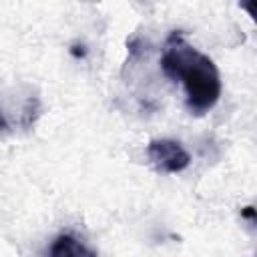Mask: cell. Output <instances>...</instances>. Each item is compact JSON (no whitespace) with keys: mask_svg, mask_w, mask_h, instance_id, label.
Wrapping results in <instances>:
<instances>
[{"mask_svg":"<svg viewBox=\"0 0 257 257\" xmlns=\"http://www.w3.org/2000/svg\"><path fill=\"white\" fill-rule=\"evenodd\" d=\"M48 253L52 255V257H68V255H84V257H92L94 255V251L92 249H88L84 243H80L74 235H70V233H62V235H58L56 239H54V243L50 245V249H48Z\"/></svg>","mask_w":257,"mask_h":257,"instance_id":"3","label":"cell"},{"mask_svg":"<svg viewBox=\"0 0 257 257\" xmlns=\"http://www.w3.org/2000/svg\"><path fill=\"white\" fill-rule=\"evenodd\" d=\"M161 68L171 80H179L187 92V108L193 114H205L221 96V76L215 62L193 48L179 30L167 38L161 56Z\"/></svg>","mask_w":257,"mask_h":257,"instance_id":"1","label":"cell"},{"mask_svg":"<svg viewBox=\"0 0 257 257\" xmlns=\"http://www.w3.org/2000/svg\"><path fill=\"white\" fill-rule=\"evenodd\" d=\"M147 157L159 173L175 175L191 165V155L173 139H155L147 145Z\"/></svg>","mask_w":257,"mask_h":257,"instance_id":"2","label":"cell"},{"mask_svg":"<svg viewBox=\"0 0 257 257\" xmlns=\"http://www.w3.org/2000/svg\"><path fill=\"white\" fill-rule=\"evenodd\" d=\"M241 217H245V219H249L251 223L255 221V209L253 207H245V209H241Z\"/></svg>","mask_w":257,"mask_h":257,"instance_id":"4","label":"cell"},{"mask_svg":"<svg viewBox=\"0 0 257 257\" xmlns=\"http://www.w3.org/2000/svg\"><path fill=\"white\" fill-rule=\"evenodd\" d=\"M70 52H72L74 56H84V46H78V44H74V46L70 48Z\"/></svg>","mask_w":257,"mask_h":257,"instance_id":"6","label":"cell"},{"mask_svg":"<svg viewBox=\"0 0 257 257\" xmlns=\"http://www.w3.org/2000/svg\"><path fill=\"white\" fill-rule=\"evenodd\" d=\"M6 126H8V124H6V120H4V116H2V112H0V133L6 131Z\"/></svg>","mask_w":257,"mask_h":257,"instance_id":"7","label":"cell"},{"mask_svg":"<svg viewBox=\"0 0 257 257\" xmlns=\"http://www.w3.org/2000/svg\"><path fill=\"white\" fill-rule=\"evenodd\" d=\"M253 4H255V0H241V6L249 12V16L251 18H255V10H253Z\"/></svg>","mask_w":257,"mask_h":257,"instance_id":"5","label":"cell"}]
</instances>
